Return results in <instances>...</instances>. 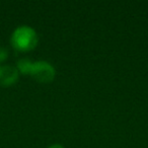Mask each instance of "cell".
Segmentation results:
<instances>
[{
	"label": "cell",
	"mask_w": 148,
	"mask_h": 148,
	"mask_svg": "<svg viewBox=\"0 0 148 148\" xmlns=\"http://www.w3.org/2000/svg\"><path fill=\"white\" fill-rule=\"evenodd\" d=\"M10 42L14 49L21 52H27L37 47L39 37L33 27L21 25L13 31Z\"/></svg>",
	"instance_id": "1"
},
{
	"label": "cell",
	"mask_w": 148,
	"mask_h": 148,
	"mask_svg": "<svg viewBox=\"0 0 148 148\" xmlns=\"http://www.w3.org/2000/svg\"><path fill=\"white\" fill-rule=\"evenodd\" d=\"M55 68L51 63L47 61H36L33 63L29 75L39 82H51L55 77Z\"/></svg>",
	"instance_id": "2"
},
{
	"label": "cell",
	"mask_w": 148,
	"mask_h": 148,
	"mask_svg": "<svg viewBox=\"0 0 148 148\" xmlns=\"http://www.w3.org/2000/svg\"><path fill=\"white\" fill-rule=\"evenodd\" d=\"M19 72L15 66L5 65L1 66L0 70V84L3 86H9L17 81Z\"/></svg>",
	"instance_id": "3"
},
{
	"label": "cell",
	"mask_w": 148,
	"mask_h": 148,
	"mask_svg": "<svg viewBox=\"0 0 148 148\" xmlns=\"http://www.w3.org/2000/svg\"><path fill=\"white\" fill-rule=\"evenodd\" d=\"M33 61H31L29 59L27 58H23V59L18 60L17 62V70L18 72L23 74H29L31 73L32 67H33Z\"/></svg>",
	"instance_id": "4"
},
{
	"label": "cell",
	"mask_w": 148,
	"mask_h": 148,
	"mask_svg": "<svg viewBox=\"0 0 148 148\" xmlns=\"http://www.w3.org/2000/svg\"><path fill=\"white\" fill-rule=\"evenodd\" d=\"M7 57H8V51L6 50V48L0 46V62L4 61Z\"/></svg>",
	"instance_id": "5"
},
{
	"label": "cell",
	"mask_w": 148,
	"mask_h": 148,
	"mask_svg": "<svg viewBox=\"0 0 148 148\" xmlns=\"http://www.w3.org/2000/svg\"><path fill=\"white\" fill-rule=\"evenodd\" d=\"M48 148H64L62 145H60V144H53V145L49 146Z\"/></svg>",
	"instance_id": "6"
},
{
	"label": "cell",
	"mask_w": 148,
	"mask_h": 148,
	"mask_svg": "<svg viewBox=\"0 0 148 148\" xmlns=\"http://www.w3.org/2000/svg\"><path fill=\"white\" fill-rule=\"evenodd\" d=\"M0 70H1V66H0Z\"/></svg>",
	"instance_id": "7"
}]
</instances>
